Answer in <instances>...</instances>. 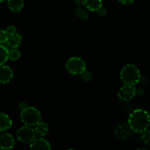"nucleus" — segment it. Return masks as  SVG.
<instances>
[{
	"label": "nucleus",
	"mask_w": 150,
	"mask_h": 150,
	"mask_svg": "<svg viewBox=\"0 0 150 150\" xmlns=\"http://www.w3.org/2000/svg\"><path fill=\"white\" fill-rule=\"evenodd\" d=\"M26 107H27V105H26L25 103L22 102V103H21L20 104H19V108H20V109L23 110V109H24V108H26Z\"/></svg>",
	"instance_id": "nucleus-25"
},
{
	"label": "nucleus",
	"mask_w": 150,
	"mask_h": 150,
	"mask_svg": "<svg viewBox=\"0 0 150 150\" xmlns=\"http://www.w3.org/2000/svg\"><path fill=\"white\" fill-rule=\"evenodd\" d=\"M6 32H7V35H8L9 36L15 35V34L16 33V28L14 26H9L7 28V29H6Z\"/></svg>",
	"instance_id": "nucleus-21"
},
{
	"label": "nucleus",
	"mask_w": 150,
	"mask_h": 150,
	"mask_svg": "<svg viewBox=\"0 0 150 150\" xmlns=\"http://www.w3.org/2000/svg\"><path fill=\"white\" fill-rule=\"evenodd\" d=\"M21 120L26 126H35L41 120V114L38 109L34 107L27 106L21 112Z\"/></svg>",
	"instance_id": "nucleus-3"
},
{
	"label": "nucleus",
	"mask_w": 150,
	"mask_h": 150,
	"mask_svg": "<svg viewBox=\"0 0 150 150\" xmlns=\"http://www.w3.org/2000/svg\"><path fill=\"white\" fill-rule=\"evenodd\" d=\"M66 70L73 75H81L86 70V62L79 57H71L65 63Z\"/></svg>",
	"instance_id": "nucleus-4"
},
{
	"label": "nucleus",
	"mask_w": 150,
	"mask_h": 150,
	"mask_svg": "<svg viewBox=\"0 0 150 150\" xmlns=\"http://www.w3.org/2000/svg\"><path fill=\"white\" fill-rule=\"evenodd\" d=\"M120 78L125 84L136 85L140 81L141 73L136 66L127 64L122 69Z\"/></svg>",
	"instance_id": "nucleus-2"
},
{
	"label": "nucleus",
	"mask_w": 150,
	"mask_h": 150,
	"mask_svg": "<svg viewBox=\"0 0 150 150\" xmlns=\"http://www.w3.org/2000/svg\"><path fill=\"white\" fill-rule=\"evenodd\" d=\"M142 140L145 144L150 146V130H146L143 132Z\"/></svg>",
	"instance_id": "nucleus-18"
},
{
	"label": "nucleus",
	"mask_w": 150,
	"mask_h": 150,
	"mask_svg": "<svg viewBox=\"0 0 150 150\" xmlns=\"http://www.w3.org/2000/svg\"><path fill=\"white\" fill-rule=\"evenodd\" d=\"M7 1V0H0V2H3V1Z\"/></svg>",
	"instance_id": "nucleus-27"
},
{
	"label": "nucleus",
	"mask_w": 150,
	"mask_h": 150,
	"mask_svg": "<svg viewBox=\"0 0 150 150\" xmlns=\"http://www.w3.org/2000/svg\"><path fill=\"white\" fill-rule=\"evenodd\" d=\"M13 126L11 119L4 113L0 112V131H5L10 129Z\"/></svg>",
	"instance_id": "nucleus-12"
},
{
	"label": "nucleus",
	"mask_w": 150,
	"mask_h": 150,
	"mask_svg": "<svg viewBox=\"0 0 150 150\" xmlns=\"http://www.w3.org/2000/svg\"><path fill=\"white\" fill-rule=\"evenodd\" d=\"M7 5L13 12H20L24 5V0H7Z\"/></svg>",
	"instance_id": "nucleus-13"
},
{
	"label": "nucleus",
	"mask_w": 150,
	"mask_h": 150,
	"mask_svg": "<svg viewBox=\"0 0 150 150\" xmlns=\"http://www.w3.org/2000/svg\"><path fill=\"white\" fill-rule=\"evenodd\" d=\"M144 93V89H142V88L136 89V95H142Z\"/></svg>",
	"instance_id": "nucleus-24"
},
{
	"label": "nucleus",
	"mask_w": 150,
	"mask_h": 150,
	"mask_svg": "<svg viewBox=\"0 0 150 150\" xmlns=\"http://www.w3.org/2000/svg\"><path fill=\"white\" fill-rule=\"evenodd\" d=\"M130 128L136 133H143L150 125L149 113L144 109H136L130 114L128 118Z\"/></svg>",
	"instance_id": "nucleus-1"
},
{
	"label": "nucleus",
	"mask_w": 150,
	"mask_h": 150,
	"mask_svg": "<svg viewBox=\"0 0 150 150\" xmlns=\"http://www.w3.org/2000/svg\"><path fill=\"white\" fill-rule=\"evenodd\" d=\"M30 148L32 149H51V147L49 143L45 139L40 137L35 139V140L30 144Z\"/></svg>",
	"instance_id": "nucleus-10"
},
{
	"label": "nucleus",
	"mask_w": 150,
	"mask_h": 150,
	"mask_svg": "<svg viewBox=\"0 0 150 150\" xmlns=\"http://www.w3.org/2000/svg\"><path fill=\"white\" fill-rule=\"evenodd\" d=\"M21 42V37L20 35L16 33L15 35L9 36L7 42L4 45L7 47L9 51H10L13 48H18L20 45Z\"/></svg>",
	"instance_id": "nucleus-9"
},
{
	"label": "nucleus",
	"mask_w": 150,
	"mask_h": 150,
	"mask_svg": "<svg viewBox=\"0 0 150 150\" xmlns=\"http://www.w3.org/2000/svg\"><path fill=\"white\" fill-rule=\"evenodd\" d=\"M35 133H36V135H38V136H40V137H42V136H45L48 133V126L45 123L40 122H38L35 125Z\"/></svg>",
	"instance_id": "nucleus-14"
},
{
	"label": "nucleus",
	"mask_w": 150,
	"mask_h": 150,
	"mask_svg": "<svg viewBox=\"0 0 150 150\" xmlns=\"http://www.w3.org/2000/svg\"><path fill=\"white\" fill-rule=\"evenodd\" d=\"M9 35H7L6 30H1L0 29V44H4L7 42L8 39Z\"/></svg>",
	"instance_id": "nucleus-20"
},
{
	"label": "nucleus",
	"mask_w": 150,
	"mask_h": 150,
	"mask_svg": "<svg viewBox=\"0 0 150 150\" xmlns=\"http://www.w3.org/2000/svg\"><path fill=\"white\" fill-rule=\"evenodd\" d=\"M18 140L23 144H31L35 139L36 133L35 130L31 128L30 126L21 127L16 133Z\"/></svg>",
	"instance_id": "nucleus-5"
},
{
	"label": "nucleus",
	"mask_w": 150,
	"mask_h": 150,
	"mask_svg": "<svg viewBox=\"0 0 150 150\" xmlns=\"http://www.w3.org/2000/svg\"><path fill=\"white\" fill-rule=\"evenodd\" d=\"M98 14H99V16H106L107 11H106V10H105V8H103V7H102L99 10H98Z\"/></svg>",
	"instance_id": "nucleus-22"
},
{
	"label": "nucleus",
	"mask_w": 150,
	"mask_h": 150,
	"mask_svg": "<svg viewBox=\"0 0 150 150\" xmlns=\"http://www.w3.org/2000/svg\"><path fill=\"white\" fill-rule=\"evenodd\" d=\"M83 4L87 10L98 12L102 7V0H83Z\"/></svg>",
	"instance_id": "nucleus-11"
},
{
	"label": "nucleus",
	"mask_w": 150,
	"mask_h": 150,
	"mask_svg": "<svg viewBox=\"0 0 150 150\" xmlns=\"http://www.w3.org/2000/svg\"><path fill=\"white\" fill-rule=\"evenodd\" d=\"M76 15L77 16V17H79L81 20H87L89 16H88V13H86V11L85 10H83L82 7H78L76 9Z\"/></svg>",
	"instance_id": "nucleus-16"
},
{
	"label": "nucleus",
	"mask_w": 150,
	"mask_h": 150,
	"mask_svg": "<svg viewBox=\"0 0 150 150\" xmlns=\"http://www.w3.org/2000/svg\"><path fill=\"white\" fill-rule=\"evenodd\" d=\"M81 76L82 80L85 82L90 81L91 79H92V74H91L90 72L88 71V70H85V71H83V73L81 74Z\"/></svg>",
	"instance_id": "nucleus-19"
},
{
	"label": "nucleus",
	"mask_w": 150,
	"mask_h": 150,
	"mask_svg": "<svg viewBox=\"0 0 150 150\" xmlns=\"http://www.w3.org/2000/svg\"><path fill=\"white\" fill-rule=\"evenodd\" d=\"M21 57V53L18 50L13 48L9 51V59L12 61H16Z\"/></svg>",
	"instance_id": "nucleus-17"
},
{
	"label": "nucleus",
	"mask_w": 150,
	"mask_h": 150,
	"mask_svg": "<svg viewBox=\"0 0 150 150\" xmlns=\"http://www.w3.org/2000/svg\"><path fill=\"white\" fill-rule=\"evenodd\" d=\"M136 95V89L134 85L125 84L120 89L118 97L124 101H130Z\"/></svg>",
	"instance_id": "nucleus-6"
},
{
	"label": "nucleus",
	"mask_w": 150,
	"mask_h": 150,
	"mask_svg": "<svg viewBox=\"0 0 150 150\" xmlns=\"http://www.w3.org/2000/svg\"><path fill=\"white\" fill-rule=\"evenodd\" d=\"M122 4H125V5H129V4H131L134 2L135 0H119Z\"/></svg>",
	"instance_id": "nucleus-23"
},
{
	"label": "nucleus",
	"mask_w": 150,
	"mask_h": 150,
	"mask_svg": "<svg viewBox=\"0 0 150 150\" xmlns=\"http://www.w3.org/2000/svg\"><path fill=\"white\" fill-rule=\"evenodd\" d=\"M9 59V50L4 45L0 44V66H2Z\"/></svg>",
	"instance_id": "nucleus-15"
},
{
	"label": "nucleus",
	"mask_w": 150,
	"mask_h": 150,
	"mask_svg": "<svg viewBox=\"0 0 150 150\" xmlns=\"http://www.w3.org/2000/svg\"><path fill=\"white\" fill-rule=\"evenodd\" d=\"M83 0H74L75 3L78 5H80L81 4H83Z\"/></svg>",
	"instance_id": "nucleus-26"
},
{
	"label": "nucleus",
	"mask_w": 150,
	"mask_h": 150,
	"mask_svg": "<svg viewBox=\"0 0 150 150\" xmlns=\"http://www.w3.org/2000/svg\"><path fill=\"white\" fill-rule=\"evenodd\" d=\"M13 70L9 66H0V83H8L13 79Z\"/></svg>",
	"instance_id": "nucleus-8"
},
{
	"label": "nucleus",
	"mask_w": 150,
	"mask_h": 150,
	"mask_svg": "<svg viewBox=\"0 0 150 150\" xmlns=\"http://www.w3.org/2000/svg\"><path fill=\"white\" fill-rule=\"evenodd\" d=\"M15 145V139L10 133L0 134V149L8 150L11 149Z\"/></svg>",
	"instance_id": "nucleus-7"
}]
</instances>
